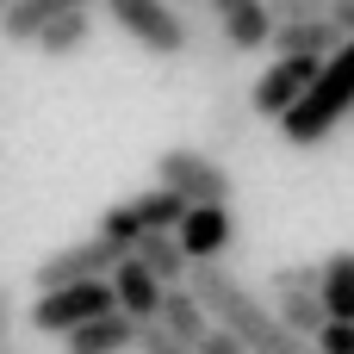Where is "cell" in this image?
Listing matches in <instances>:
<instances>
[{
	"label": "cell",
	"mask_w": 354,
	"mask_h": 354,
	"mask_svg": "<svg viewBox=\"0 0 354 354\" xmlns=\"http://www.w3.org/2000/svg\"><path fill=\"white\" fill-rule=\"evenodd\" d=\"M180 286L199 299L205 324L230 330L249 354H311V342H305V336H292V330H280V324H274V311H268V299H261V292H249L224 261H193Z\"/></svg>",
	"instance_id": "obj_1"
},
{
	"label": "cell",
	"mask_w": 354,
	"mask_h": 354,
	"mask_svg": "<svg viewBox=\"0 0 354 354\" xmlns=\"http://www.w3.org/2000/svg\"><path fill=\"white\" fill-rule=\"evenodd\" d=\"M348 112H354V37L336 56H324V68L311 75V87H305V93L292 100V112L280 118V137H286L292 149H317Z\"/></svg>",
	"instance_id": "obj_2"
},
{
	"label": "cell",
	"mask_w": 354,
	"mask_h": 354,
	"mask_svg": "<svg viewBox=\"0 0 354 354\" xmlns=\"http://www.w3.org/2000/svg\"><path fill=\"white\" fill-rule=\"evenodd\" d=\"M156 187L180 193L187 205H230V199H236L230 168H224L212 149H187V143H174V149L156 156Z\"/></svg>",
	"instance_id": "obj_3"
},
{
	"label": "cell",
	"mask_w": 354,
	"mask_h": 354,
	"mask_svg": "<svg viewBox=\"0 0 354 354\" xmlns=\"http://www.w3.org/2000/svg\"><path fill=\"white\" fill-rule=\"evenodd\" d=\"M106 311H118V305H112V286H106V280H75V286L37 292L31 311H25V324H31L37 336H68V330H81V324H93V317H106Z\"/></svg>",
	"instance_id": "obj_4"
},
{
	"label": "cell",
	"mask_w": 354,
	"mask_h": 354,
	"mask_svg": "<svg viewBox=\"0 0 354 354\" xmlns=\"http://www.w3.org/2000/svg\"><path fill=\"white\" fill-rule=\"evenodd\" d=\"M106 12H112V25H118L137 50H149V56H162V62L187 56V25H180L174 0H106Z\"/></svg>",
	"instance_id": "obj_5"
},
{
	"label": "cell",
	"mask_w": 354,
	"mask_h": 354,
	"mask_svg": "<svg viewBox=\"0 0 354 354\" xmlns=\"http://www.w3.org/2000/svg\"><path fill=\"white\" fill-rule=\"evenodd\" d=\"M118 261H124V249H118V243H106V236H81V243H68V249L44 255V261L31 268V286H37V292H50V286H75V280H106Z\"/></svg>",
	"instance_id": "obj_6"
},
{
	"label": "cell",
	"mask_w": 354,
	"mask_h": 354,
	"mask_svg": "<svg viewBox=\"0 0 354 354\" xmlns=\"http://www.w3.org/2000/svg\"><path fill=\"white\" fill-rule=\"evenodd\" d=\"M317 68H324V62H305V56H274V62H268V68H261V75L243 87L249 112H255V118H274V124H280V118L292 112V100L311 87V75H317Z\"/></svg>",
	"instance_id": "obj_7"
},
{
	"label": "cell",
	"mask_w": 354,
	"mask_h": 354,
	"mask_svg": "<svg viewBox=\"0 0 354 354\" xmlns=\"http://www.w3.org/2000/svg\"><path fill=\"white\" fill-rule=\"evenodd\" d=\"M174 243H180L187 268L193 261H224L230 243H236V212L230 205H187L180 224H174Z\"/></svg>",
	"instance_id": "obj_8"
},
{
	"label": "cell",
	"mask_w": 354,
	"mask_h": 354,
	"mask_svg": "<svg viewBox=\"0 0 354 354\" xmlns=\"http://www.w3.org/2000/svg\"><path fill=\"white\" fill-rule=\"evenodd\" d=\"M205 6H212V19H218V31H224V44H230L236 56L268 50L274 19H268V6H261V0H205Z\"/></svg>",
	"instance_id": "obj_9"
},
{
	"label": "cell",
	"mask_w": 354,
	"mask_h": 354,
	"mask_svg": "<svg viewBox=\"0 0 354 354\" xmlns=\"http://www.w3.org/2000/svg\"><path fill=\"white\" fill-rule=\"evenodd\" d=\"M348 37L336 31V19L324 12V19H299V25H274V37H268V50L274 56H305V62H324V56H336Z\"/></svg>",
	"instance_id": "obj_10"
},
{
	"label": "cell",
	"mask_w": 354,
	"mask_h": 354,
	"mask_svg": "<svg viewBox=\"0 0 354 354\" xmlns=\"http://www.w3.org/2000/svg\"><path fill=\"white\" fill-rule=\"evenodd\" d=\"M106 286H112V305H118V311H124L131 324H156L162 286H156V280H149V274H143V268H137L131 255H124V261H118V268L106 274Z\"/></svg>",
	"instance_id": "obj_11"
},
{
	"label": "cell",
	"mask_w": 354,
	"mask_h": 354,
	"mask_svg": "<svg viewBox=\"0 0 354 354\" xmlns=\"http://www.w3.org/2000/svg\"><path fill=\"white\" fill-rule=\"evenodd\" d=\"M156 286H180L187 280V255H180V243H174V230H143L131 249H124Z\"/></svg>",
	"instance_id": "obj_12"
},
{
	"label": "cell",
	"mask_w": 354,
	"mask_h": 354,
	"mask_svg": "<svg viewBox=\"0 0 354 354\" xmlns=\"http://www.w3.org/2000/svg\"><path fill=\"white\" fill-rule=\"evenodd\" d=\"M62 348H68V354H131V348H137V324H131L124 311H106V317L68 330Z\"/></svg>",
	"instance_id": "obj_13"
},
{
	"label": "cell",
	"mask_w": 354,
	"mask_h": 354,
	"mask_svg": "<svg viewBox=\"0 0 354 354\" xmlns=\"http://www.w3.org/2000/svg\"><path fill=\"white\" fill-rule=\"evenodd\" d=\"M249 124H255V112H249V100H243V87H218L212 93V112H205V131H212V149H236V143H249Z\"/></svg>",
	"instance_id": "obj_14"
},
{
	"label": "cell",
	"mask_w": 354,
	"mask_h": 354,
	"mask_svg": "<svg viewBox=\"0 0 354 354\" xmlns=\"http://www.w3.org/2000/svg\"><path fill=\"white\" fill-rule=\"evenodd\" d=\"M317 299H324V317L354 324V249H336L317 261Z\"/></svg>",
	"instance_id": "obj_15"
},
{
	"label": "cell",
	"mask_w": 354,
	"mask_h": 354,
	"mask_svg": "<svg viewBox=\"0 0 354 354\" xmlns=\"http://www.w3.org/2000/svg\"><path fill=\"white\" fill-rule=\"evenodd\" d=\"M87 37H93V12H56V19H44V25H37L31 50H37V56H50V62H68V56H81V50H87Z\"/></svg>",
	"instance_id": "obj_16"
},
{
	"label": "cell",
	"mask_w": 354,
	"mask_h": 354,
	"mask_svg": "<svg viewBox=\"0 0 354 354\" xmlns=\"http://www.w3.org/2000/svg\"><path fill=\"white\" fill-rule=\"evenodd\" d=\"M87 6H93V0H12V6L0 12V37H6V44H31L44 19H56V12H87Z\"/></svg>",
	"instance_id": "obj_17"
},
{
	"label": "cell",
	"mask_w": 354,
	"mask_h": 354,
	"mask_svg": "<svg viewBox=\"0 0 354 354\" xmlns=\"http://www.w3.org/2000/svg\"><path fill=\"white\" fill-rule=\"evenodd\" d=\"M156 324L168 330V336H180V342H199L212 324H205V311H199V299L187 292V286H162V305H156Z\"/></svg>",
	"instance_id": "obj_18"
},
{
	"label": "cell",
	"mask_w": 354,
	"mask_h": 354,
	"mask_svg": "<svg viewBox=\"0 0 354 354\" xmlns=\"http://www.w3.org/2000/svg\"><path fill=\"white\" fill-rule=\"evenodd\" d=\"M124 212L137 218V230H174V224H180V212H187V199H180V193H168V187H149V193L124 199Z\"/></svg>",
	"instance_id": "obj_19"
},
{
	"label": "cell",
	"mask_w": 354,
	"mask_h": 354,
	"mask_svg": "<svg viewBox=\"0 0 354 354\" xmlns=\"http://www.w3.org/2000/svg\"><path fill=\"white\" fill-rule=\"evenodd\" d=\"M268 311H274L280 330H292V336H305V342H311L317 324H324V299H317V292H274Z\"/></svg>",
	"instance_id": "obj_20"
},
{
	"label": "cell",
	"mask_w": 354,
	"mask_h": 354,
	"mask_svg": "<svg viewBox=\"0 0 354 354\" xmlns=\"http://www.w3.org/2000/svg\"><path fill=\"white\" fill-rule=\"evenodd\" d=\"M93 236H106V243L131 249L143 230H137V218H131V212H124V199H118V205H106V212H100V230H93Z\"/></svg>",
	"instance_id": "obj_21"
},
{
	"label": "cell",
	"mask_w": 354,
	"mask_h": 354,
	"mask_svg": "<svg viewBox=\"0 0 354 354\" xmlns=\"http://www.w3.org/2000/svg\"><path fill=\"white\" fill-rule=\"evenodd\" d=\"M268 292H317V261H286V268H274Z\"/></svg>",
	"instance_id": "obj_22"
},
{
	"label": "cell",
	"mask_w": 354,
	"mask_h": 354,
	"mask_svg": "<svg viewBox=\"0 0 354 354\" xmlns=\"http://www.w3.org/2000/svg\"><path fill=\"white\" fill-rule=\"evenodd\" d=\"M261 6H268L274 25H299V19H324L330 12V0H261Z\"/></svg>",
	"instance_id": "obj_23"
},
{
	"label": "cell",
	"mask_w": 354,
	"mask_h": 354,
	"mask_svg": "<svg viewBox=\"0 0 354 354\" xmlns=\"http://www.w3.org/2000/svg\"><path fill=\"white\" fill-rule=\"evenodd\" d=\"M131 354H193V342L168 336L162 324H137V348H131Z\"/></svg>",
	"instance_id": "obj_24"
},
{
	"label": "cell",
	"mask_w": 354,
	"mask_h": 354,
	"mask_svg": "<svg viewBox=\"0 0 354 354\" xmlns=\"http://www.w3.org/2000/svg\"><path fill=\"white\" fill-rule=\"evenodd\" d=\"M311 354H354V324L324 317V324H317V336H311Z\"/></svg>",
	"instance_id": "obj_25"
},
{
	"label": "cell",
	"mask_w": 354,
	"mask_h": 354,
	"mask_svg": "<svg viewBox=\"0 0 354 354\" xmlns=\"http://www.w3.org/2000/svg\"><path fill=\"white\" fill-rule=\"evenodd\" d=\"M193 354H249V348H243V342H236L230 330H218V324H212V330H205V336L193 342Z\"/></svg>",
	"instance_id": "obj_26"
},
{
	"label": "cell",
	"mask_w": 354,
	"mask_h": 354,
	"mask_svg": "<svg viewBox=\"0 0 354 354\" xmlns=\"http://www.w3.org/2000/svg\"><path fill=\"white\" fill-rule=\"evenodd\" d=\"M12 324H19V299H12V286L0 280V354H12Z\"/></svg>",
	"instance_id": "obj_27"
},
{
	"label": "cell",
	"mask_w": 354,
	"mask_h": 354,
	"mask_svg": "<svg viewBox=\"0 0 354 354\" xmlns=\"http://www.w3.org/2000/svg\"><path fill=\"white\" fill-rule=\"evenodd\" d=\"M330 19H336L342 37H354V0H330Z\"/></svg>",
	"instance_id": "obj_28"
},
{
	"label": "cell",
	"mask_w": 354,
	"mask_h": 354,
	"mask_svg": "<svg viewBox=\"0 0 354 354\" xmlns=\"http://www.w3.org/2000/svg\"><path fill=\"white\" fill-rule=\"evenodd\" d=\"M6 6H12V0H0V12H6Z\"/></svg>",
	"instance_id": "obj_29"
}]
</instances>
